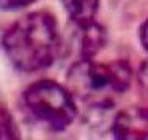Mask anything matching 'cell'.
I'll use <instances>...</instances> for the list:
<instances>
[{"label": "cell", "instance_id": "obj_1", "mask_svg": "<svg viewBox=\"0 0 148 140\" xmlns=\"http://www.w3.org/2000/svg\"><path fill=\"white\" fill-rule=\"evenodd\" d=\"M4 52L18 70L36 72L50 66L60 52L56 20L48 12H30L4 34Z\"/></svg>", "mask_w": 148, "mask_h": 140}, {"label": "cell", "instance_id": "obj_2", "mask_svg": "<svg viewBox=\"0 0 148 140\" xmlns=\"http://www.w3.org/2000/svg\"><path fill=\"white\" fill-rule=\"evenodd\" d=\"M130 78V68L124 62L98 64L92 58L78 60L68 74L70 92L78 100L96 108L112 106L114 100L128 88Z\"/></svg>", "mask_w": 148, "mask_h": 140}, {"label": "cell", "instance_id": "obj_3", "mask_svg": "<svg viewBox=\"0 0 148 140\" xmlns=\"http://www.w3.org/2000/svg\"><path fill=\"white\" fill-rule=\"evenodd\" d=\"M24 104L34 120L50 130H62L76 116L74 94L52 80H38L24 92Z\"/></svg>", "mask_w": 148, "mask_h": 140}, {"label": "cell", "instance_id": "obj_4", "mask_svg": "<svg viewBox=\"0 0 148 140\" xmlns=\"http://www.w3.org/2000/svg\"><path fill=\"white\" fill-rule=\"evenodd\" d=\"M112 132L118 138H148V108L134 106L120 112Z\"/></svg>", "mask_w": 148, "mask_h": 140}, {"label": "cell", "instance_id": "obj_5", "mask_svg": "<svg viewBox=\"0 0 148 140\" xmlns=\"http://www.w3.org/2000/svg\"><path fill=\"white\" fill-rule=\"evenodd\" d=\"M100 0H62L66 12L74 22H92Z\"/></svg>", "mask_w": 148, "mask_h": 140}, {"label": "cell", "instance_id": "obj_6", "mask_svg": "<svg viewBox=\"0 0 148 140\" xmlns=\"http://www.w3.org/2000/svg\"><path fill=\"white\" fill-rule=\"evenodd\" d=\"M16 136H18V130H16L14 118L6 110V106L0 104V138H16Z\"/></svg>", "mask_w": 148, "mask_h": 140}, {"label": "cell", "instance_id": "obj_7", "mask_svg": "<svg viewBox=\"0 0 148 140\" xmlns=\"http://www.w3.org/2000/svg\"><path fill=\"white\" fill-rule=\"evenodd\" d=\"M34 0H0V8L12 10V8H24L28 4H32Z\"/></svg>", "mask_w": 148, "mask_h": 140}, {"label": "cell", "instance_id": "obj_8", "mask_svg": "<svg viewBox=\"0 0 148 140\" xmlns=\"http://www.w3.org/2000/svg\"><path fill=\"white\" fill-rule=\"evenodd\" d=\"M138 80H140V86H142V90H144V94L148 98V62L142 64V68L138 72Z\"/></svg>", "mask_w": 148, "mask_h": 140}, {"label": "cell", "instance_id": "obj_9", "mask_svg": "<svg viewBox=\"0 0 148 140\" xmlns=\"http://www.w3.org/2000/svg\"><path fill=\"white\" fill-rule=\"evenodd\" d=\"M140 40H142V46L148 50V20L142 24V28H140Z\"/></svg>", "mask_w": 148, "mask_h": 140}]
</instances>
